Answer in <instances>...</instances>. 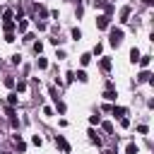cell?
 <instances>
[{"label":"cell","instance_id":"obj_1","mask_svg":"<svg viewBox=\"0 0 154 154\" xmlns=\"http://www.w3.org/2000/svg\"><path fill=\"white\" fill-rule=\"evenodd\" d=\"M120 41H123V29H111V43L120 46Z\"/></svg>","mask_w":154,"mask_h":154},{"label":"cell","instance_id":"obj_2","mask_svg":"<svg viewBox=\"0 0 154 154\" xmlns=\"http://www.w3.org/2000/svg\"><path fill=\"white\" fill-rule=\"evenodd\" d=\"M56 145H58L63 152H70V145L65 142V137H63V135H56Z\"/></svg>","mask_w":154,"mask_h":154},{"label":"cell","instance_id":"obj_3","mask_svg":"<svg viewBox=\"0 0 154 154\" xmlns=\"http://www.w3.org/2000/svg\"><path fill=\"white\" fill-rule=\"evenodd\" d=\"M96 26H99V29H106V26H109V17H106V15H101V17L96 19Z\"/></svg>","mask_w":154,"mask_h":154},{"label":"cell","instance_id":"obj_4","mask_svg":"<svg viewBox=\"0 0 154 154\" xmlns=\"http://www.w3.org/2000/svg\"><path fill=\"white\" fill-rule=\"evenodd\" d=\"M111 113H113V116H116V118H123L125 109H123V106H113V109H111Z\"/></svg>","mask_w":154,"mask_h":154},{"label":"cell","instance_id":"obj_5","mask_svg":"<svg viewBox=\"0 0 154 154\" xmlns=\"http://www.w3.org/2000/svg\"><path fill=\"white\" fill-rule=\"evenodd\" d=\"M130 60H132V63H137V60H140V51H137V48L130 51Z\"/></svg>","mask_w":154,"mask_h":154},{"label":"cell","instance_id":"obj_6","mask_svg":"<svg viewBox=\"0 0 154 154\" xmlns=\"http://www.w3.org/2000/svg\"><path fill=\"white\" fill-rule=\"evenodd\" d=\"M140 149H137V145H128L125 147V154H137Z\"/></svg>","mask_w":154,"mask_h":154},{"label":"cell","instance_id":"obj_7","mask_svg":"<svg viewBox=\"0 0 154 154\" xmlns=\"http://www.w3.org/2000/svg\"><path fill=\"white\" fill-rule=\"evenodd\" d=\"M128 15H130V7H123V12H120V22H128Z\"/></svg>","mask_w":154,"mask_h":154},{"label":"cell","instance_id":"obj_8","mask_svg":"<svg viewBox=\"0 0 154 154\" xmlns=\"http://www.w3.org/2000/svg\"><path fill=\"white\" fill-rule=\"evenodd\" d=\"M140 82H149V72H147V70H142V72H140Z\"/></svg>","mask_w":154,"mask_h":154},{"label":"cell","instance_id":"obj_9","mask_svg":"<svg viewBox=\"0 0 154 154\" xmlns=\"http://www.w3.org/2000/svg\"><path fill=\"white\" fill-rule=\"evenodd\" d=\"M140 65H142V68H147V65H149V56H140V60H137Z\"/></svg>","mask_w":154,"mask_h":154},{"label":"cell","instance_id":"obj_10","mask_svg":"<svg viewBox=\"0 0 154 154\" xmlns=\"http://www.w3.org/2000/svg\"><path fill=\"white\" fill-rule=\"evenodd\" d=\"M101 70H111V60H109V58L101 60Z\"/></svg>","mask_w":154,"mask_h":154},{"label":"cell","instance_id":"obj_11","mask_svg":"<svg viewBox=\"0 0 154 154\" xmlns=\"http://www.w3.org/2000/svg\"><path fill=\"white\" fill-rule=\"evenodd\" d=\"M72 39H75V41H79V39H82V31H79V29H72Z\"/></svg>","mask_w":154,"mask_h":154},{"label":"cell","instance_id":"obj_12","mask_svg":"<svg viewBox=\"0 0 154 154\" xmlns=\"http://www.w3.org/2000/svg\"><path fill=\"white\" fill-rule=\"evenodd\" d=\"M77 79H79V82H87V72L79 70V72H77Z\"/></svg>","mask_w":154,"mask_h":154},{"label":"cell","instance_id":"obj_13","mask_svg":"<svg viewBox=\"0 0 154 154\" xmlns=\"http://www.w3.org/2000/svg\"><path fill=\"white\" fill-rule=\"evenodd\" d=\"M106 99H109V101H113V99H116V92H113V89H109V92H106V94H104Z\"/></svg>","mask_w":154,"mask_h":154},{"label":"cell","instance_id":"obj_14","mask_svg":"<svg viewBox=\"0 0 154 154\" xmlns=\"http://www.w3.org/2000/svg\"><path fill=\"white\" fill-rule=\"evenodd\" d=\"M79 60H82V65H89V60H92V56H89V53H84V56L79 58Z\"/></svg>","mask_w":154,"mask_h":154},{"label":"cell","instance_id":"obj_15","mask_svg":"<svg viewBox=\"0 0 154 154\" xmlns=\"http://www.w3.org/2000/svg\"><path fill=\"white\" fill-rule=\"evenodd\" d=\"M39 68H41V70L48 68V60H46V58H39Z\"/></svg>","mask_w":154,"mask_h":154},{"label":"cell","instance_id":"obj_16","mask_svg":"<svg viewBox=\"0 0 154 154\" xmlns=\"http://www.w3.org/2000/svg\"><path fill=\"white\" fill-rule=\"evenodd\" d=\"M17 89H19V92L26 89V82H24V79H19V82H17Z\"/></svg>","mask_w":154,"mask_h":154},{"label":"cell","instance_id":"obj_17","mask_svg":"<svg viewBox=\"0 0 154 154\" xmlns=\"http://www.w3.org/2000/svg\"><path fill=\"white\" fill-rule=\"evenodd\" d=\"M31 142H34L36 147H41V145H43V140H41V137H39V135H34V140H31Z\"/></svg>","mask_w":154,"mask_h":154},{"label":"cell","instance_id":"obj_18","mask_svg":"<svg viewBox=\"0 0 154 154\" xmlns=\"http://www.w3.org/2000/svg\"><path fill=\"white\" fill-rule=\"evenodd\" d=\"M56 109H58L60 113H65V104H63V101H56Z\"/></svg>","mask_w":154,"mask_h":154},{"label":"cell","instance_id":"obj_19","mask_svg":"<svg viewBox=\"0 0 154 154\" xmlns=\"http://www.w3.org/2000/svg\"><path fill=\"white\" fill-rule=\"evenodd\" d=\"M5 87H15V79H12V77H5Z\"/></svg>","mask_w":154,"mask_h":154},{"label":"cell","instance_id":"obj_20","mask_svg":"<svg viewBox=\"0 0 154 154\" xmlns=\"http://www.w3.org/2000/svg\"><path fill=\"white\" fill-rule=\"evenodd\" d=\"M7 101H10L12 106H15V104H17V94H10V96H7Z\"/></svg>","mask_w":154,"mask_h":154},{"label":"cell","instance_id":"obj_21","mask_svg":"<svg viewBox=\"0 0 154 154\" xmlns=\"http://www.w3.org/2000/svg\"><path fill=\"white\" fill-rule=\"evenodd\" d=\"M142 3H145V5H154V0H142Z\"/></svg>","mask_w":154,"mask_h":154}]
</instances>
